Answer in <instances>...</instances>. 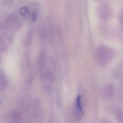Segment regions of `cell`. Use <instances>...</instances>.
<instances>
[{
    "instance_id": "cell-1",
    "label": "cell",
    "mask_w": 123,
    "mask_h": 123,
    "mask_svg": "<svg viewBox=\"0 0 123 123\" xmlns=\"http://www.w3.org/2000/svg\"><path fill=\"white\" fill-rule=\"evenodd\" d=\"M113 56L112 49L106 46H99L96 51V58L97 62L101 65H105L111 61Z\"/></svg>"
},
{
    "instance_id": "cell-2",
    "label": "cell",
    "mask_w": 123,
    "mask_h": 123,
    "mask_svg": "<svg viewBox=\"0 0 123 123\" xmlns=\"http://www.w3.org/2000/svg\"><path fill=\"white\" fill-rule=\"evenodd\" d=\"M75 113L77 119H80L83 115L82 97L80 95H78L75 99Z\"/></svg>"
}]
</instances>
